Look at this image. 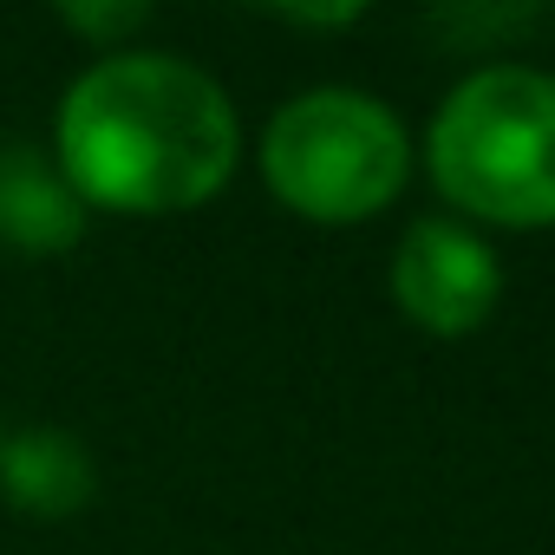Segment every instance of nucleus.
Returning a JSON list of instances; mask_svg holds the SVG:
<instances>
[{"instance_id":"20e7f679","label":"nucleus","mask_w":555,"mask_h":555,"mask_svg":"<svg viewBox=\"0 0 555 555\" xmlns=\"http://www.w3.org/2000/svg\"><path fill=\"white\" fill-rule=\"evenodd\" d=\"M496 295H503V268L477 229H464L451 216H425L399 235L392 301L412 327H425L438 340H464L496 314Z\"/></svg>"},{"instance_id":"423d86ee","label":"nucleus","mask_w":555,"mask_h":555,"mask_svg":"<svg viewBox=\"0 0 555 555\" xmlns=\"http://www.w3.org/2000/svg\"><path fill=\"white\" fill-rule=\"evenodd\" d=\"M92 490H99V464L73 431L34 425V431L0 438V496H8L21 516L66 522V516H79L92 503Z\"/></svg>"},{"instance_id":"0eeeda50","label":"nucleus","mask_w":555,"mask_h":555,"mask_svg":"<svg viewBox=\"0 0 555 555\" xmlns=\"http://www.w3.org/2000/svg\"><path fill=\"white\" fill-rule=\"evenodd\" d=\"M60 27H73L92 47H118V40H131V34L151 27V8H138V0H112V8H105V0H66Z\"/></svg>"},{"instance_id":"7ed1b4c3","label":"nucleus","mask_w":555,"mask_h":555,"mask_svg":"<svg viewBox=\"0 0 555 555\" xmlns=\"http://www.w3.org/2000/svg\"><path fill=\"white\" fill-rule=\"evenodd\" d=\"M261 177L308 222H366L405 190L412 138L379 99L321 86L268 118Z\"/></svg>"},{"instance_id":"39448f33","label":"nucleus","mask_w":555,"mask_h":555,"mask_svg":"<svg viewBox=\"0 0 555 555\" xmlns=\"http://www.w3.org/2000/svg\"><path fill=\"white\" fill-rule=\"evenodd\" d=\"M86 235V203L60 157L34 144H0V242L21 255H60Z\"/></svg>"},{"instance_id":"f257e3e1","label":"nucleus","mask_w":555,"mask_h":555,"mask_svg":"<svg viewBox=\"0 0 555 555\" xmlns=\"http://www.w3.org/2000/svg\"><path fill=\"white\" fill-rule=\"evenodd\" d=\"M229 92L170 53H112L60 105V170L86 209L177 216L235 170Z\"/></svg>"},{"instance_id":"f03ea898","label":"nucleus","mask_w":555,"mask_h":555,"mask_svg":"<svg viewBox=\"0 0 555 555\" xmlns=\"http://www.w3.org/2000/svg\"><path fill=\"white\" fill-rule=\"evenodd\" d=\"M431 183L444 203L503 229L555 222V79L529 66L470 73L431 118Z\"/></svg>"}]
</instances>
